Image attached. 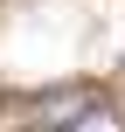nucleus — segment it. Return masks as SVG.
I'll list each match as a JSON object with an SVG mask.
<instances>
[{"mask_svg": "<svg viewBox=\"0 0 125 132\" xmlns=\"http://www.w3.org/2000/svg\"><path fill=\"white\" fill-rule=\"evenodd\" d=\"M84 104H90V90H49V97H35V104H28V118H35L42 132H56V125H70Z\"/></svg>", "mask_w": 125, "mask_h": 132, "instance_id": "nucleus-1", "label": "nucleus"}, {"mask_svg": "<svg viewBox=\"0 0 125 132\" xmlns=\"http://www.w3.org/2000/svg\"><path fill=\"white\" fill-rule=\"evenodd\" d=\"M56 132H125V118L111 111V104H97V97H90V104L70 118V125H56Z\"/></svg>", "mask_w": 125, "mask_h": 132, "instance_id": "nucleus-2", "label": "nucleus"}]
</instances>
